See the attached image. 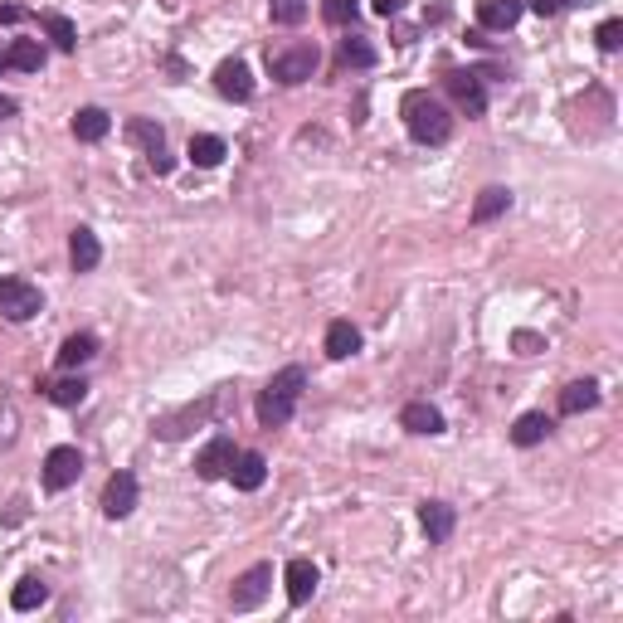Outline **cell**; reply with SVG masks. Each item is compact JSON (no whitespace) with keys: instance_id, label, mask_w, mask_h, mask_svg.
Returning a JSON list of instances; mask_svg holds the SVG:
<instances>
[{"instance_id":"1","label":"cell","mask_w":623,"mask_h":623,"mask_svg":"<svg viewBox=\"0 0 623 623\" xmlns=\"http://www.w3.org/2000/svg\"><path fill=\"white\" fill-rule=\"evenodd\" d=\"M404 127H409V137L419 142V147H443L448 137H453V112L443 108L434 93H424V88H409L404 93Z\"/></svg>"},{"instance_id":"2","label":"cell","mask_w":623,"mask_h":623,"mask_svg":"<svg viewBox=\"0 0 623 623\" xmlns=\"http://www.w3.org/2000/svg\"><path fill=\"white\" fill-rule=\"evenodd\" d=\"M302 390H307V370L283 366L268 385H263V395H258V424H263V429H283V424L297 414Z\"/></svg>"},{"instance_id":"3","label":"cell","mask_w":623,"mask_h":623,"mask_svg":"<svg viewBox=\"0 0 623 623\" xmlns=\"http://www.w3.org/2000/svg\"><path fill=\"white\" fill-rule=\"evenodd\" d=\"M44 312V293L30 278H0V317L10 322H30Z\"/></svg>"},{"instance_id":"4","label":"cell","mask_w":623,"mask_h":623,"mask_svg":"<svg viewBox=\"0 0 623 623\" xmlns=\"http://www.w3.org/2000/svg\"><path fill=\"white\" fill-rule=\"evenodd\" d=\"M317 44H293V49H283V54H273L268 59V69H273V78L278 83H288V88H297V83H307V78L317 74Z\"/></svg>"},{"instance_id":"5","label":"cell","mask_w":623,"mask_h":623,"mask_svg":"<svg viewBox=\"0 0 623 623\" xmlns=\"http://www.w3.org/2000/svg\"><path fill=\"white\" fill-rule=\"evenodd\" d=\"M83 473V453H78L74 443H59V448H49V458H44V487L49 492H69Z\"/></svg>"},{"instance_id":"6","label":"cell","mask_w":623,"mask_h":623,"mask_svg":"<svg viewBox=\"0 0 623 623\" xmlns=\"http://www.w3.org/2000/svg\"><path fill=\"white\" fill-rule=\"evenodd\" d=\"M443 88H448V98L458 103V112H468V117H482L487 112V88H482V78L473 69H453V74L443 78Z\"/></svg>"},{"instance_id":"7","label":"cell","mask_w":623,"mask_h":623,"mask_svg":"<svg viewBox=\"0 0 623 623\" xmlns=\"http://www.w3.org/2000/svg\"><path fill=\"white\" fill-rule=\"evenodd\" d=\"M268 585H273V565H254V570H244V575L234 580L229 609H234V614H249V609H258V604L268 599Z\"/></svg>"},{"instance_id":"8","label":"cell","mask_w":623,"mask_h":623,"mask_svg":"<svg viewBox=\"0 0 623 623\" xmlns=\"http://www.w3.org/2000/svg\"><path fill=\"white\" fill-rule=\"evenodd\" d=\"M137 497H142V487H137V477L127 473H112L108 477V487H103V516L108 521H122V516H132L137 512Z\"/></svg>"},{"instance_id":"9","label":"cell","mask_w":623,"mask_h":623,"mask_svg":"<svg viewBox=\"0 0 623 623\" xmlns=\"http://www.w3.org/2000/svg\"><path fill=\"white\" fill-rule=\"evenodd\" d=\"M234 439L229 434H215V439L205 443L200 453H195V473L205 477V482H215V477H229V463H234Z\"/></svg>"},{"instance_id":"10","label":"cell","mask_w":623,"mask_h":623,"mask_svg":"<svg viewBox=\"0 0 623 623\" xmlns=\"http://www.w3.org/2000/svg\"><path fill=\"white\" fill-rule=\"evenodd\" d=\"M215 88H220V98H229V103H249V98H254L249 64H244V59H224L220 69H215Z\"/></svg>"},{"instance_id":"11","label":"cell","mask_w":623,"mask_h":623,"mask_svg":"<svg viewBox=\"0 0 623 623\" xmlns=\"http://www.w3.org/2000/svg\"><path fill=\"white\" fill-rule=\"evenodd\" d=\"M317 580H322V570L307 560V555H297V560H288V570H283V585H288V604H307L312 594H317Z\"/></svg>"},{"instance_id":"12","label":"cell","mask_w":623,"mask_h":623,"mask_svg":"<svg viewBox=\"0 0 623 623\" xmlns=\"http://www.w3.org/2000/svg\"><path fill=\"white\" fill-rule=\"evenodd\" d=\"M229 482H234L239 492H258V487L268 482V458H263L258 448L234 453V463H229Z\"/></svg>"},{"instance_id":"13","label":"cell","mask_w":623,"mask_h":623,"mask_svg":"<svg viewBox=\"0 0 623 623\" xmlns=\"http://www.w3.org/2000/svg\"><path fill=\"white\" fill-rule=\"evenodd\" d=\"M526 15V0H477V25L482 30H512Z\"/></svg>"},{"instance_id":"14","label":"cell","mask_w":623,"mask_h":623,"mask_svg":"<svg viewBox=\"0 0 623 623\" xmlns=\"http://www.w3.org/2000/svg\"><path fill=\"white\" fill-rule=\"evenodd\" d=\"M419 526H424V536H429L434 546H443V541L458 531V512H453L448 502H424V507H419Z\"/></svg>"},{"instance_id":"15","label":"cell","mask_w":623,"mask_h":623,"mask_svg":"<svg viewBox=\"0 0 623 623\" xmlns=\"http://www.w3.org/2000/svg\"><path fill=\"white\" fill-rule=\"evenodd\" d=\"M69 258H74V273H93L103 263V244L93 229H74L69 234Z\"/></svg>"},{"instance_id":"16","label":"cell","mask_w":623,"mask_h":623,"mask_svg":"<svg viewBox=\"0 0 623 623\" xmlns=\"http://www.w3.org/2000/svg\"><path fill=\"white\" fill-rule=\"evenodd\" d=\"M400 424L409 434H443V414L429 400H409L400 409Z\"/></svg>"},{"instance_id":"17","label":"cell","mask_w":623,"mask_h":623,"mask_svg":"<svg viewBox=\"0 0 623 623\" xmlns=\"http://www.w3.org/2000/svg\"><path fill=\"white\" fill-rule=\"evenodd\" d=\"M507 210H512V190H507V185H487V190L477 195V205H473V224L502 220Z\"/></svg>"},{"instance_id":"18","label":"cell","mask_w":623,"mask_h":623,"mask_svg":"<svg viewBox=\"0 0 623 623\" xmlns=\"http://www.w3.org/2000/svg\"><path fill=\"white\" fill-rule=\"evenodd\" d=\"M550 429H555V424H550L541 409H526V414L512 424V443H516V448H536V443H546Z\"/></svg>"},{"instance_id":"19","label":"cell","mask_w":623,"mask_h":623,"mask_svg":"<svg viewBox=\"0 0 623 623\" xmlns=\"http://www.w3.org/2000/svg\"><path fill=\"white\" fill-rule=\"evenodd\" d=\"M93 356H98V336H93V331H74V336L59 346V366H64V370L88 366Z\"/></svg>"},{"instance_id":"20","label":"cell","mask_w":623,"mask_h":623,"mask_svg":"<svg viewBox=\"0 0 623 623\" xmlns=\"http://www.w3.org/2000/svg\"><path fill=\"white\" fill-rule=\"evenodd\" d=\"M127 142L142 147L147 156H156V151H166V132H161V122H151V117H127Z\"/></svg>"},{"instance_id":"21","label":"cell","mask_w":623,"mask_h":623,"mask_svg":"<svg viewBox=\"0 0 623 623\" xmlns=\"http://www.w3.org/2000/svg\"><path fill=\"white\" fill-rule=\"evenodd\" d=\"M200 171H210V166H220L224 156H229V147H224V137H215V132H200V137H190V151H185Z\"/></svg>"},{"instance_id":"22","label":"cell","mask_w":623,"mask_h":623,"mask_svg":"<svg viewBox=\"0 0 623 623\" xmlns=\"http://www.w3.org/2000/svg\"><path fill=\"white\" fill-rule=\"evenodd\" d=\"M112 132V117L103 108H78L74 112V137L78 142H103Z\"/></svg>"},{"instance_id":"23","label":"cell","mask_w":623,"mask_h":623,"mask_svg":"<svg viewBox=\"0 0 623 623\" xmlns=\"http://www.w3.org/2000/svg\"><path fill=\"white\" fill-rule=\"evenodd\" d=\"M599 404V385L594 380H570L565 390H560V414H585Z\"/></svg>"},{"instance_id":"24","label":"cell","mask_w":623,"mask_h":623,"mask_svg":"<svg viewBox=\"0 0 623 623\" xmlns=\"http://www.w3.org/2000/svg\"><path fill=\"white\" fill-rule=\"evenodd\" d=\"M44 599H49V585H44L39 575H25L20 585L10 589V609H15V614H35Z\"/></svg>"},{"instance_id":"25","label":"cell","mask_w":623,"mask_h":623,"mask_svg":"<svg viewBox=\"0 0 623 623\" xmlns=\"http://www.w3.org/2000/svg\"><path fill=\"white\" fill-rule=\"evenodd\" d=\"M39 25H44V35L54 39V49H64V54H74V49H78V30H74V20H69V15L44 10V15H39Z\"/></svg>"},{"instance_id":"26","label":"cell","mask_w":623,"mask_h":623,"mask_svg":"<svg viewBox=\"0 0 623 623\" xmlns=\"http://www.w3.org/2000/svg\"><path fill=\"white\" fill-rule=\"evenodd\" d=\"M361 351V331L351 327V322H331L327 327V356L331 361H346V356H356Z\"/></svg>"},{"instance_id":"27","label":"cell","mask_w":623,"mask_h":623,"mask_svg":"<svg viewBox=\"0 0 623 623\" xmlns=\"http://www.w3.org/2000/svg\"><path fill=\"white\" fill-rule=\"evenodd\" d=\"M44 395L59 404V409H74V404L88 400V380L83 375H64V380H54V385H44Z\"/></svg>"},{"instance_id":"28","label":"cell","mask_w":623,"mask_h":623,"mask_svg":"<svg viewBox=\"0 0 623 623\" xmlns=\"http://www.w3.org/2000/svg\"><path fill=\"white\" fill-rule=\"evenodd\" d=\"M10 69L39 74V69H44V44H39V39H15V44H10Z\"/></svg>"},{"instance_id":"29","label":"cell","mask_w":623,"mask_h":623,"mask_svg":"<svg viewBox=\"0 0 623 623\" xmlns=\"http://www.w3.org/2000/svg\"><path fill=\"white\" fill-rule=\"evenodd\" d=\"M341 64H346V69H375V49L366 44V35L341 39Z\"/></svg>"},{"instance_id":"30","label":"cell","mask_w":623,"mask_h":623,"mask_svg":"<svg viewBox=\"0 0 623 623\" xmlns=\"http://www.w3.org/2000/svg\"><path fill=\"white\" fill-rule=\"evenodd\" d=\"M273 25H302L307 20V0H268Z\"/></svg>"},{"instance_id":"31","label":"cell","mask_w":623,"mask_h":623,"mask_svg":"<svg viewBox=\"0 0 623 623\" xmlns=\"http://www.w3.org/2000/svg\"><path fill=\"white\" fill-rule=\"evenodd\" d=\"M322 15H327V25H356L361 5H356V0H327V5H322Z\"/></svg>"},{"instance_id":"32","label":"cell","mask_w":623,"mask_h":623,"mask_svg":"<svg viewBox=\"0 0 623 623\" xmlns=\"http://www.w3.org/2000/svg\"><path fill=\"white\" fill-rule=\"evenodd\" d=\"M594 39H599V49H604V54H619V44H623V20H604V25L594 30Z\"/></svg>"},{"instance_id":"33","label":"cell","mask_w":623,"mask_h":623,"mask_svg":"<svg viewBox=\"0 0 623 623\" xmlns=\"http://www.w3.org/2000/svg\"><path fill=\"white\" fill-rule=\"evenodd\" d=\"M526 10H536L541 20H550V15H560V10H565V0H526Z\"/></svg>"},{"instance_id":"34","label":"cell","mask_w":623,"mask_h":623,"mask_svg":"<svg viewBox=\"0 0 623 623\" xmlns=\"http://www.w3.org/2000/svg\"><path fill=\"white\" fill-rule=\"evenodd\" d=\"M10 443H15V414L0 409V448H10Z\"/></svg>"},{"instance_id":"35","label":"cell","mask_w":623,"mask_h":623,"mask_svg":"<svg viewBox=\"0 0 623 623\" xmlns=\"http://www.w3.org/2000/svg\"><path fill=\"white\" fill-rule=\"evenodd\" d=\"M404 5H409V0H375V15H385V20H390V15H400Z\"/></svg>"},{"instance_id":"36","label":"cell","mask_w":623,"mask_h":623,"mask_svg":"<svg viewBox=\"0 0 623 623\" xmlns=\"http://www.w3.org/2000/svg\"><path fill=\"white\" fill-rule=\"evenodd\" d=\"M20 20H25L20 5H0V25H20Z\"/></svg>"},{"instance_id":"37","label":"cell","mask_w":623,"mask_h":623,"mask_svg":"<svg viewBox=\"0 0 623 623\" xmlns=\"http://www.w3.org/2000/svg\"><path fill=\"white\" fill-rule=\"evenodd\" d=\"M516 346H521V351H536L541 336H536V331H516Z\"/></svg>"},{"instance_id":"38","label":"cell","mask_w":623,"mask_h":623,"mask_svg":"<svg viewBox=\"0 0 623 623\" xmlns=\"http://www.w3.org/2000/svg\"><path fill=\"white\" fill-rule=\"evenodd\" d=\"M15 112H20V103H15V98H5V93H0V122H5V117H15Z\"/></svg>"},{"instance_id":"39","label":"cell","mask_w":623,"mask_h":623,"mask_svg":"<svg viewBox=\"0 0 623 623\" xmlns=\"http://www.w3.org/2000/svg\"><path fill=\"white\" fill-rule=\"evenodd\" d=\"M0 69H10V49H0Z\"/></svg>"}]
</instances>
